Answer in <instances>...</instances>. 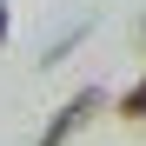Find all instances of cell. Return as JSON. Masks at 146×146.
Masks as SVG:
<instances>
[{
    "label": "cell",
    "mask_w": 146,
    "mask_h": 146,
    "mask_svg": "<svg viewBox=\"0 0 146 146\" xmlns=\"http://www.w3.org/2000/svg\"><path fill=\"white\" fill-rule=\"evenodd\" d=\"M0 40H7V0H0Z\"/></svg>",
    "instance_id": "obj_3"
},
{
    "label": "cell",
    "mask_w": 146,
    "mask_h": 146,
    "mask_svg": "<svg viewBox=\"0 0 146 146\" xmlns=\"http://www.w3.org/2000/svg\"><path fill=\"white\" fill-rule=\"evenodd\" d=\"M139 40H146V27H139Z\"/></svg>",
    "instance_id": "obj_4"
},
{
    "label": "cell",
    "mask_w": 146,
    "mask_h": 146,
    "mask_svg": "<svg viewBox=\"0 0 146 146\" xmlns=\"http://www.w3.org/2000/svg\"><path fill=\"white\" fill-rule=\"evenodd\" d=\"M119 113H126V119H146V73H139V86L126 93V100H119Z\"/></svg>",
    "instance_id": "obj_2"
},
{
    "label": "cell",
    "mask_w": 146,
    "mask_h": 146,
    "mask_svg": "<svg viewBox=\"0 0 146 146\" xmlns=\"http://www.w3.org/2000/svg\"><path fill=\"white\" fill-rule=\"evenodd\" d=\"M100 106H106V93H100V86H80V93H73V100L53 113V119H46V133H40L33 146H66V139L80 133V126H86V119L100 113Z\"/></svg>",
    "instance_id": "obj_1"
}]
</instances>
